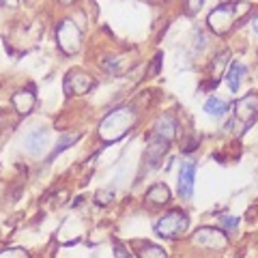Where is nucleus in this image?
<instances>
[{"label": "nucleus", "instance_id": "nucleus-23", "mask_svg": "<svg viewBox=\"0 0 258 258\" xmlns=\"http://www.w3.org/2000/svg\"><path fill=\"white\" fill-rule=\"evenodd\" d=\"M60 3H62V5H71V3H74V0H60Z\"/></svg>", "mask_w": 258, "mask_h": 258}, {"label": "nucleus", "instance_id": "nucleus-19", "mask_svg": "<svg viewBox=\"0 0 258 258\" xmlns=\"http://www.w3.org/2000/svg\"><path fill=\"white\" fill-rule=\"evenodd\" d=\"M114 256H116V258H134L132 254H129V249L123 247L120 243H114Z\"/></svg>", "mask_w": 258, "mask_h": 258}, {"label": "nucleus", "instance_id": "nucleus-7", "mask_svg": "<svg viewBox=\"0 0 258 258\" xmlns=\"http://www.w3.org/2000/svg\"><path fill=\"white\" fill-rule=\"evenodd\" d=\"M258 116V95H245L235 103V120H241L247 127Z\"/></svg>", "mask_w": 258, "mask_h": 258}, {"label": "nucleus", "instance_id": "nucleus-9", "mask_svg": "<svg viewBox=\"0 0 258 258\" xmlns=\"http://www.w3.org/2000/svg\"><path fill=\"white\" fill-rule=\"evenodd\" d=\"M24 147H26V151L30 153V155L39 157L45 151V147H47V134L43 132V129H32V132L26 134Z\"/></svg>", "mask_w": 258, "mask_h": 258}, {"label": "nucleus", "instance_id": "nucleus-12", "mask_svg": "<svg viewBox=\"0 0 258 258\" xmlns=\"http://www.w3.org/2000/svg\"><path fill=\"white\" fill-rule=\"evenodd\" d=\"M247 76V69L245 64L241 62H232L228 64V71H226V82H228V88L230 93H237L241 88V82H243V78Z\"/></svg>", "mask_w": 258, "mask_h": 258}, {"label": "nucleus", "instance_id": "nucleus-15", "mask_svg": "<svg viewBox=\"0 0 258 258\" xmlns=\"http://www.w3.org/2000/svg\"><path fill=\"white\" fill-rule=\"evenodd\" d=\"M228 103L222 101V99H217V97H209L207 103H205V112L209 116H224L226 112H228Z\"/></svg>", "mask_w": 258, "mask_h": 258}, {"label": "nucleus", "instance_id": "nucleus-8", "mask_svg": "<svg viewBox=\"0 0 258 258\" xmlns=\"http://www.w3.org/2000/svg\"><path fill=\"white\" fill-rule=\"evenodd\" d=\"M93 86H95L93 78H88L82 71H71V74L64 78V91H67V95H84L91 91Z\"/></svg>", "mask_w": 258, "mask_h": 258}, {"label": "nucleus", "instance_id": "nucleus-13", "mask_svg": "<svg viewBox=\"0 0 258 258\" xmlns=\"http://www.w3.org/2000/svg\"><path fill=\"white\" fill-rule=\"evenodd\" d=\"M13 106L15 110L20 112V114H28V112L35 108V93L32 91H20V93H15L13 95Z\"/></svg>", "mask_w": 258, "mask_h": 258}, {"label": "nucleus", "instance_id": "nucleus-10", "mask_svg": "<svg viewBox=\"0 0 258 258\" xmlns=\"http://www.w3.org/2000/svg\"><path fill=\"white\" fill-rule=\"evenodd\" d=\"M176 136V123L172 116H161L157 123H155V129H153V138H159L170 144Z\"/></svg>", "mask_w": 258, "mask_h": 258}, {"label": "nucleus", "instance_id": "nucleus-14", "mask_svg": "<svg viewBox=\"0 0 258 258\" xmlns=\"http://www.w3.org/2000/svg\"><path fill=\"white\" fill-rule=\"evenodd\" d=\"M147 200L153 205H166L168 200H170V189H168V185H164V183L153 185L147 194Z\"/></svg>", "mask_w": 258, "mask_h": 258}, {"label": "nucleus", "instance_id": "nucleus-11", "mask_svg": "<svg viewBox=\"0 0 258 258\" xmlns=\"http://www.w3.org/2000/svg\"><path fill=\"white\" fill-rule=\"evenodd\" d=\"M168 147L170 144L159 140V138H153L151 136V142H149V151H147V161L151 168H159V164L164 161V155L168 153Z\"/></svg>", "mask_w": 258, "mask_h": 258}, {"label": "nucleus", "instance_id": "nucleus-6", "mask_svg": "<svg viewBox=\"0 0 258 258\" xmlns=\"http://www.w3.org/2000/svg\"><path fill=\"white\" fill-rule=\"evenodd\" d=\"M194 179H196V161L183 159L179 168V196L183 200H189L194 194Z\"/></svg>", "mask_w": 258, "mask_h": 258}, {"label": "nucleus", "instance_id": "nucleus-22", "mask_svg": "<svg viewBox=\"0 0 258 258\" xmlns=\"http://www.w3.org/2000/svg\"><path fill=\"white\" fill-rule=\"evenodd\" d=\"M252 28H254V32H256V35H258V15H256V18L252 20Z\"/></svg>", "mask_w": 258, "mask_h": 258}, {"label": "nucleus", "instance_id": "nucleus-17", "mask_svg": "<svg viewBox=\"0 0 258 258\" xmlns=\"http://www.w3.org/2000/svg\"><path fill=\"white\" fill-rule=\"evenodd\" d=\"M76 140H78V136H62V140H58V144H56L54 151H52V157H56L60 151H64V149L69 147V144H74Z\"/></svg>", "mask_w": 258, "mask_h": 258}, {"label": "nucleus", "instance_id": "nucleus-4", "mask_svg": "<svg viewBox=\"0 0 258 258\" xmlns=\"http://www.w3.org/2000/svg\"><path fill=\"white\" fill-rule=\"evenodd\" d=\"M58 45L64 54H76L82 45V32L71 20H62L58 26Z\"/></svg>", "mask_w": 258, "mask_h": 258}, {"label": "nucleus", "instance_id": "nucleus-18", "mask_svg": "<svg viewBox=\"0 0 258 258\" xmlns=\"http://www.w3.org/2000/svg\"><path fill=\"white\" fill-rule=\"evenodd\" d=\"M203 5H205V0H187V11L194 15L203 9Z\"/></svg>", "mask_w": 258, "mask_h": 258}, {"label": "nucleus", "instance_id": "nucleus-3", "mask_svg": "<svg viewBox=\"0 0 258 258\" xmlns=\"http://www.w3.org/2000/svg\"><path fill=\"white\" fill-rule=\"evenodd\" d=\"M187 224H189V220L183 211H170V213H166L164 217L157 220L155 235L161 237V239H174V237H179L187 230Z\"/></svg>", "mask_w": 258, "mask_h": 258}, {"label": "nucleus", "instance_id": "nucleus-20", "mask_svg": "<svg viewBox=\"0 0 258 258\" xmlns=\"http://www.w3.org/2000/svg\"><path fill=\"white\" fill-rule=\"evenodd\" d=\"M224 226H226V230H232L235 232L237 230V224H239V217H224Z\"/></svg>", "mask_w": 258, "mask_h": 258}, {"label": "nucleus", "instance_id": "nucleus-1", "mask_svg": "<svg viewBox=\"0 0 258 258\" xmlns=\"http://www.w3.org/2000/svg\"><path fill=\"white\" fill-rule=\"evenodd\" d=\"M134 123H136L134 110L118 108L114 112H110V114L101 120V125H99V138L103 142H116V140H120L129 132V129L134 127Z\"/></svg>", "mask_w": 258, "mask_h": 258}, {"label": "nucleus", "instance_id": "nucleus-2", "mask_svg": "<svg viewBox=\"0 0 258 258\" xmlns=\"http://www.w3.org/2000/svg\"><path fill=\"white\" fill-rule=\"evenodd\" d=\"M247 11V3H224L209 13L207 24L215 35H226L239 22V15Z\"/></svg>", "mask_w": 258, "mask_h": 258}, {"label": "nucleus", "instance_id": "nucleus-16", "mask_svg": "<svg viewBox=\"0 0 258 258\" xmlns=\"http://www.w3.org/2000/svg\"><path fill=\"white\" fill-rule=\"evenodd\" d=\"M138 256L140 258H166V252L157 245L147 243V245H138Z\"/></svg>", "mask_w": 258, "mask_h": 258}, {"label": "nucleus", "instance_id": "nucleus-21", "mask_svg": "<svg viewBox=\"0 0 258 258\" xmlns=\"http://www.w3.org/2000/svg\"><path fill=\"white\" fill-rule=\"evenodd\" d=\"M0 258H26V254L22 249H9V252H3Z\"/></svg>", "mask_w": 258, "mask_h": 258}, {"label": "nucleus", "instance_id": "nucleus-5", "mask_svg": "<svg viewBox=\"0 0 258 258\" xmlns=\"http://www.w3.org/2000/svg\"><path fill=\"white\" fill-rule=\"evenodd\" d=\"M194 243L196 245H203V247H213V249H224L228 245V237L224 235L220 228H198L194 232Z\"/></svg>", "mask_w": 258, "mask_h": 258}]
</instances>
